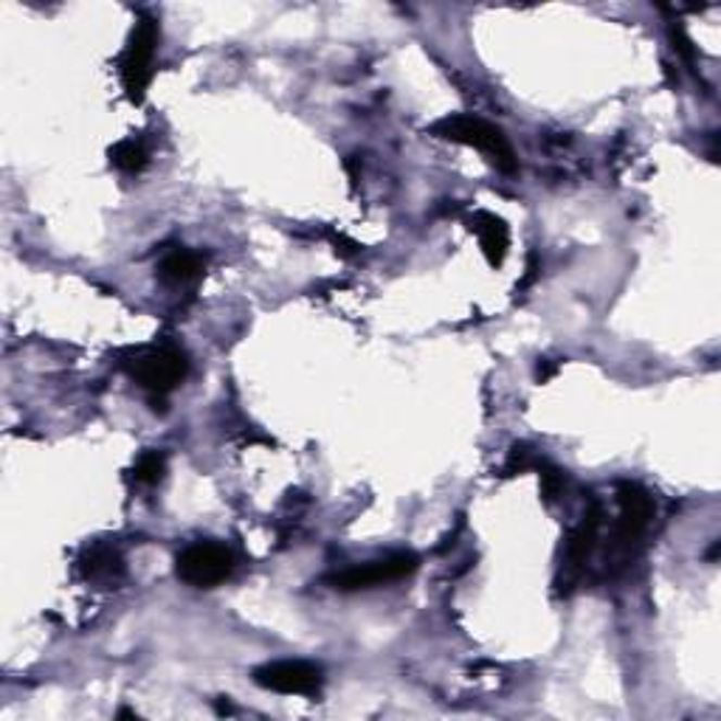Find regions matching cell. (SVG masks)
Wrapping results in <instances>:
<instances>
[{
    "label": "cell",
    "instance_id": "cell-1",
    "mask_svg": "<svg viewBox=\"0 0 721 721\" xmlns=\"http://www.w3.org/2000/svg\"><path fill=\"white\" fill-rule=\"evenodd\" d=\"M429 132L434 139L477 147L479 153H485L488 159L493 161V167L502 169L505 175H514L516 167H519V159H516L514 147H510L507 136L502 132V127L491 125L485 118L457 113V116H445L440 118V122H434V125L429 127Z\"/></svg>",
    "mask_w": 721,
    "mask_h": 721
},
{
    "label": "cell",
    "instance_id": "cell-2",
    "mask_svg": "<svg viewBox=\"0 0 721 721\" xmlns=\"http://www.w3.org/2000/svg\"><path fill=\"white\" fill-rule=\"evenodd\" d=\"M161 28L155 17L141 14L139 23L132 26L130 37H127V49L122 54V88H125L127 99L132 104H141L147 97V88L153 83V65H155V51H159Z\"/></svg>",
    "mask_w": 721,
    "mask_h": 721
},
{
    "label": "cell",
    "instance_id": "cell-3",
    "mask_svg": "<svg viewBox=\"0 0 721 721\" xmlns=\"http://www.w3.org/2000/svg\"><path fill=\"white\" fill-rule=\"evenodd\" d=\"M618 521L611 528V547L609 553L629 561L634 549L640 547L645 530L654 519V499L645 488L634 482H620L618 485Z\"/></svg>",
    "mask_w": 721,
    "mask_h": 721
},
{
    "label": "cell",
    "instance_id": "cell-4",
    "mask_svg": "<svg viewBox=\"0 0 721 721\" xmlns=\"http://www.w3.org/2000/svg\"><path fill=\"white\" fill-rule=\"evenodd\" d=\"M175 572L194 590H215L235 572V553L217 541H194L175 558Z\"/></svg>",
    "mask_w": 721,
    "mask_h": 721
},
{
    "label": "cell",
    "instance_id": "cell-5",
    "mask_svg": "<svg viewBox=\"0 0 721 721\" xmlns=\"http://www.w3.org/2000/svg\"><path fill=\"white\" fill-rule=\"evenodd\" d=\"M127 372L150 395H169L189 375L187 353L178 347H155L132 355Z\"/></svg>",
    "mask_w": 721,
    "mask_h": 721
},
{
    "label": "cell",
    "instance_id": "cell-6",
    "mask_svg": "<svg viewBox=\"0 0 721 721\" xmlns=\"http://www.w3.org/2000/svg\"><path fill=\"white\" fill-rule=\"evenodd\" d=\"M254 682L265 691L284 696H319L321 685H325V673L319 666L313 662H302V659H279V662H268V666L254 668Z\"/></svg>",
    "mask_w": 721,
    "mask_h": 721
},
{
    "label": "cell",
    "instance_id": "cell-7",
    "mask_svg": "<svg viewBox=\"0 0 721 721\" xmlns=\"http://www.w3.org/2000/svg\"><path fill=\"white\" fill-rule=\"evenodd\" d=\"M420 567V558L415 553H395L387 555V558H378V561L360 564V567H350L344 572H336L333 578L327 581L333 583V590L341 592H360V590H372V586H381V583H395L409 578L415 569Z\"/></svg>",
    "mask_w": 721,
    "mask_h": 721
},
{
    "label": "cell",
    "instance_id": "cell-8",
    "mask_svg": "<svg viewBox=\"0 0 721 721\" xmlns=\"http://www.w3.org/2000/svg\"><path fill=\"white\" fill-rule=\"evenodd\" d=\"M600 524H604V507L592 502L590 510L583 514V521L572 530L567 541V553H564V564H561V578L567 581V586L581 578L583 567L590 564L592 553L597 547V535H600Z\"/></svg>",
    "mask_w": 721,
    "mask_h": 721
},
{
    "label": "cell",
    "instance_id": "cell-9",
    "mask_svg": "<svg viewBox=\"0 0 721 721\" xmlns=\"http://www.w3.org/2000/svg\"><path fill=\"white\" fill-rule=\"evenodd\" d=\"M468 229L479 237L482 254H485V260L493 268L505 263L507 249H510V229H507V223L502 220V217L479 208V212H473V215L468 217Z\"/></svg>",
    "mask_w": 721,
    "mask_h": 721
},
{
    "label": "cell",
    "instance_id": "cell-10",
    "mask_svg": "<svg viewBox=\"0 0 721 721\" xmlns=\"http://www.w3.org/2000/svg\"><path fill=\"white\" fill-rule=\"evenodd\" d=\"M79 572H83L88 583H97L102 590H116L122 578H125V561H122V555L116 549L93 547L79 561Z\"/></svg>",
    "mask_w": 721,
    "mask_h": 721
},
{
    "label": "cell",
    "instance_id": "cell-11",
    "mask_svg": "<svg viewBox=\"0 0 721 721\" xmlns=\"http://www.w3.org/2000/svg\"><path fill=\"white\" fill-rule=\"evenodd\" d=\"M203 268H206V260H203V254L184 249V245H175V249H169L167 254L161 257L159 279L164 284L180 288V284H189L201 277Z\"/></svg>",
    "mask_w": 721,
    "mask_h": 721
},
{
    "label": "cell",
    "instance_id": "cell-12",
    "mask_svg": "<svg viewBox=\"0 0 721 721\" xmlns=\"http://www.w3.org/2000/svg\"><path fill=\"white\" fill-rule=\"evenodd\" d=\"M111 164L125 175H139L150 164V150L141 139L118 141L111 150Z\"/></svg>",
    "mask_w": 721,
    "mask_h": 721
},
{
    "label": "cell",
    "instance_id": "cell-13",
    "mask_svg": "<svg viewBox=\"0 0 721 721\" xmlns=\"http://www.w3.org/2000/svg\"><path fill=\"white\" fill-rule=\"evenodd\" d=\"M167 473V457L161 451H144L139 459H136V468H132V479L139 485H159L161 479Z\"/></svg>",
    "mask_w": 721,
    "mask_h": 721
},
{
    "label": "cell",
    "instance_id": "cell-14",
    "mask_svg": "<svg viewBox=\"0 0 721 721\" xmlns=\"http://www.w3.org/2000/svg\"><path fill=\"white\" fill-rule=\"evenodd\" d=\"M539 463L541 459L535 457V451L530 448V445L516 443L514 448H510V454H507V463H505V468H502V473H505V477L528 473L530 468H539Z\"/></svg>",
    "mask_w": 721,
    "mask_h": 721
},
{
    "label": "cell",
    "instance_id": "cell-15",
    "mask_svg": "<svg viewBox=\"0 0 721 721\" xmlns=\"http://www.w3.org/2000/svg\"><path fill=\"white\" fill-rule=\"evenodd\" d=\"M535 471L541 473V496H544V502H547V505L558 502V496L564 493V471H561V468H555V465H549V463H544V459H541Z\"/></svg>",
    "mask_w": 721,
    "mask_h": 721
},
{
    "label": "cell",
    "instance_id": "cell-16",
    "mask_svg": "<svg viewBox=\"0 0 721 721\" xmlns=\"http://www.w3.org/2000/svg\"><path fill=\"white\" fill-rule=\"evenodd\" d=\"M668 37H671V42H673V51H676L682 60H687V63H694L696 51H694V42H691V37H687L685 26L673 21L671 26H668Z\"/></svg>",
    "mask_w": 721,
    "mask_h": 721
},
{
    "label": "cell",
    "instance_id": "cell-17",
    "mask_svg": "<svg viewBox=\"0 0 721 721\" xmlns=\"http://www.w3.org/2000/svg\"><path fill=\"white\" fill-rule=\"evenodd\" d=\"M327 237H330V243L336 245V254H339V257H355V254H360V251H364V245L360 243H355L353 237H347V235H341V231H327Z\"/></svg>",
    "mask_w": 721,
    "mask_h": 721
},
{
    "label": "cell",
    "instance_id": "cell-18",
    "mask_svg": "<svg viewBox=\"0 0 721 721\" xmlns=\"http://www.w3.org/2000/svg\"><path fill=\"white\" fill-rule=\"evenodd\" d=\"M539 277H541V260H539V254H535V251H530L528 274H524V277H521V282L516 284V291H524V288H530V284H533Z\"/></svg>",
    "mask_w": 721,
    "mask_h": 721
},
{
    "label": "cell",
    "instance_id": "cell-19",
    "mask_svg": "<svg viewBox=\"0 0 721 721\" xmlns=\"http://www.w3.org/2000/svg\"><path fill=\"white\" fill-rule=\"evenodd\" d=\"M558 367H561V364H555V360L539 358V364H535V381L547 383L549 378H553V375L558 372Z\"/></svg>",
    "mask_w": 721,
    "mask_h": 721
}]
</instances>
